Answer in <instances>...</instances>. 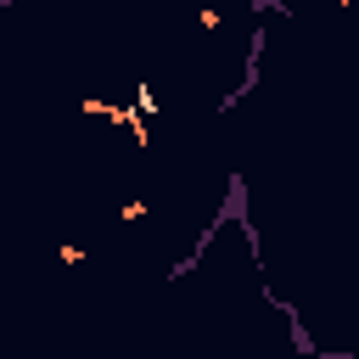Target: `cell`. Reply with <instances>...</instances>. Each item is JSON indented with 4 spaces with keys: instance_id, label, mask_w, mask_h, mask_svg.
<instances>
[{
    "instance_id": "1",
    "label": "cell",
    "mask_w": 359,
    "mask_h": 359,
    "mask_svg": "<svg viewBox=\"0 0 359 359\" xmlns=\"http://www.w3.org/2000/svg\"><path fill=\"white\" fill-rule=\"evenodd\" d=\"M79 112L84 118H101V123H118V129H135V146H151V135H146V118L129 107V101H107V95H84L79 101Z\"/></svg>"
},
{
    "instance_id": "2",
    "label": "cell",
    "mask_w": 359,
    "mask_h": 359,
    "mask_svg": "<svg viewBox=\"0 0 359 359\" xmlns=\"http://www.w3.org/2000/svg\"><path fill=\"white\" fill-rule=\"evenodd\" d=\"M129 107H135L140 118H157V112H163V101L151 95V84H135V101H129Z\"/></svg>"
},
{
    "instance_id": "3",
    "label": "cell",
    "mask_w": 359,
    "mask_h": 359,
    "mask_svg": "<svg viewBox=\"0 0 359 359\" xmlns=\"http://www.w3.org/2000/svg\"><path fill=\"white\" fill-rule=\"evenodd\" d=\"M146 213H151V202H146V196H129V202H118V219H123V224H140Z\"/></svg>"
},
{
    "instance_id": "4",
    "label": "cell",
    "mask_w": 359,
    "mask_h": 359,
    "mask_svg": "<svg viewBox=\"0 0 359 359\" xmlns=\"http://www.w3.org/2000/svg\"><path fill=\"white\" fill-rule=\"evenodd\" d=\"M219 22H224L219 6H202V11H196V28H202V34H219Z\"/></svg>"
},
{
    "instance_id": "5",
    "label": "cell",
    "mask_w": 359,
    "mask_h": 359,
    "mask_svg": "<svg viewBox=\"0 0 359 359\" xmlns=\"http://www.w3.org/2000/svg\"><path fill=\"white\" fill-rule=\"evenodd\" d=\"M56 264H67V269L84 264V247H79V241H62V247H56Z\"/></svg>"
},
{
    "instance_id": "6",
    "label": "cell",
    "mask_w": 359,
    "mask_h": 359,
    "mask_svg": "<svg viewBox=\"0 0 359 359\" xmlns=\"http://www.w3.org/2000/svg\"><path fill=\"white\" fill-rule=\"evenodd\" d=\"M337 6H353V0H337Z\"/></svg>"
}]
</instances>
